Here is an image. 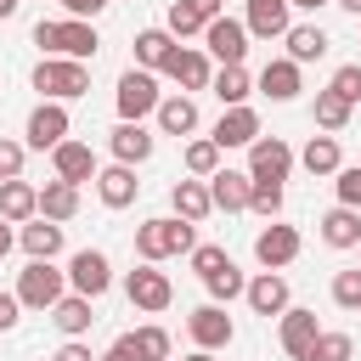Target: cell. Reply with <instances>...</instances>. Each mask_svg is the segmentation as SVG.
Listing matches in <instances>:
<instances>
[{"label": "cell", "mask_w": 361, "mask_h": 361, "mask_svg": "<svg viewBox=\"0 0 361 361\" xmlns=\"http://www.w3.org/2000/svg\"><path fill=\"white\" fill-rule=\"evenodd\" d=\"M169 209H175L186 226L209 220V214H214V203H209V180H175V186H169Z\"/></svg>", "instance_id": "cb8c5ba5"}, {"label": "cell", "mask_w": 361, "mask_h": 361, "mask_svg": "<svg viewBox=\"0 0 361 361\" xmlns=\"http://www.w3.org/2000/svg\"><path fill=\"white\" fill-rule=\"evenodd\" d=\"M209 90L220 96V107H248V90H254V79H248V68H220V73L209 79Z\"/></svg>", "instance_id": "d6a6232c"}, {"label": "cell", "mask_w": 361, "mask_h": 361, "mask_svg": "<svg viewBox=\"0 0 361 361\" xmlns=\"http://www.w3.org/2000/svg\"><path fill=\"white\" fill-rule=\"evenodd\" d=\"M288 6H299V11H316V6H333V0H288Z\"/></svg>", "instance_id": "f5cc1de1"}, {"label": "cell", "mask_w": 361, "mask_h": 361, "mask_svg": "<svg viewBox=\"0 0 361 361\" xmlns=\"http://www.w3.org/2000/svg\"><path fill=\"white\" fill-rule=\"evenodd\" d=\"M299 248H305L299 226H282V220H271V226L254 237V259H259L265 271H282V265H293V259H299Z\"/></svg>", "instance_id": "9c48e42d"}, {"label": "cell", "mask_w": 361, "mask_h": 361, "mask_svg": "<svg viewBox=\"0 0 361 361\" xmlns=\"http://www.w3.org/2000/svg\"><path fill=\"white\" fill-rule=\"evenodd\" d=\"M34 45L45 51V56H68V62H85V56H96V23H79V17H68V23H34Z\"/></svg>", "instance_id": "7a4b0ae2"}, {"label": "cell", "mask_w": 361, "mask_h": 361, "mask_svg": "<svg viewBox=\"0 0 361 361\" xmlns=\"http://www.w3.org/2000/svg\"><path fill=\"white\" fill-rule=\"evenodd\" d=\"M243 28H248V39H282L293 28V6L288 0H248Z\"/></svg>", "instance_id": "9a60e30c"}, {"label": "cell", "mask_w": 361, "mask_h": 361, "mask_svg": "<svg viewBox=\"0 0 361 361\" xmlns=\"http://www.w3.org/2000/svg\"><path fill=\"white\" fill-rule=\"evenodd\" d=\"M327 90L338 96V102H361V62H344V68H333V79H327Z\"/></svg>", "instance_id": "60d3db41"}, {"label": "cell", "mask_w": 361, "mask_h": 361, "mask_svg": "<svg viewBox=\"0 0 361 361\" xmlns=\"http://www.w3.org/2000/svg\"><path fill=\"white\" fill-rule=\"evenodd\" d=\"M248 175H254V180H288V175H293V147H288L282 135H259V141L248 147Z\"/></svg>", "instance_id": "8fae6325"}, {"label": "cell", "mask_w": 361, "mask_h": 361, "mask_svg": "<svg viewBox=\"0 0 361 361\" xmlns=\"http://www.w3.org/2000/svg\"><path fill=\"white\" fill-rule=\"evenodd\" d=\"M299 164H305L310 175H338V169H344L338 135H310V141H305V152H299Z\"/></svg>", "instance_id": "1f68e13d"}, {"label": "cell", "mask_w": 361, "mask_h": 361, "mask_svg": "<svg viewBox=\"0 0 361 361\" xmlns=\"http://www.w3.org/2000/svg\"><path fill=\"white\" fill-rule=\"evenodd\" d=\"M51 361H96V355H90V344H79V338H62V350H56Z\"/></svg>", "instance_id": "7dc6e473"}, {"label": "cell", "mask_w": 361, "mask_h": 361, "mask_svg": "<svg viewBox=\"0 0 361 361\" xmlns=\"http://www.w3.org/2000/svg\"><path fill=\"white\" fill-rule=\"evenodd\" d=\"M271 102H293L299 90H305V79H299V62H288V56H271L265 68H259V79H254Z\"/></svg>", "instance_id": "7402d4cb"}, {"label": "cell", "mask_w": 361, "mask_h": 361, "mask_svg": "<svg viewBox=\"0 0 361 361\" xmlns=\"http://www.w3.org/2000/svg\"><path fill=\"white\" fill-rule=\"evenodd\" d=\"M124 293H130V305H135V310H147V316L169 310V299H175V288H169V276H164L158 265L130 271V276H124Z\"/></svg>", "instance_id": "30bf717a"}, {"label": "cell", "mask_w": 361, "mask_h": 361, "mask_svg": "<svg viewBox=\"0 0 361 361\" xmlns=\"http://www.w3.org/2000/svg\"><path fill=\"white\" fill-rule=\"evenodd\" d=\"M310 361H355V344H350V333H316V344H310Z\"/></svg>", "instance_id": "74e56055"}, {"label": "cell", "mask_w": 361, "mask_h": 361, "mask_svg": "<svg viewBox=\"0 0 361 361\" xmlns=\"http://www.w3.org/2000/svg\"><path fill=\"white\" fill-rule=\"evenodd\" d=\"M203 288H209V305H231V299H243V288H248V282H243V271H237V265H226V271H214Z\"/></svg>", "instance_id": "8d00e7d4"}, {"label": "cell", "mask_w": 361, "mask_h": 361, "mask_svg": "<svg viewBox=\"0 0 361 361\" xmlns=\"http://www.w3.org/2000/svg\"><path fill=\"white\" fill-rule=\"evenodd\" d=\"M34 90L45 96V102H73V96H85L90 90V73H85V62H68V56H45L39 68H34Z\"/></svg>", "instance_id": "277c9868"}, {"label": "cell", "mask_w": 361, "mask_h": 361, "mask_svg": "<svg viewBox=\"0 0 361 361\" xmlns=\"http://www.w3.org/2000/svg\"><path fill=\"white\" fill-rule=\"evenodd\" d=\"M17 305H28V310H51L62 293H68V271H56L51 259H28L23 271H17Z\"/></svg>", "instance_id": "3957f363"}, {"label": "cell", "mask_w": 361, "mask_h": 361, "mask_svg": "<svg viewBox=\"0 0 361 361\" xmlns=\"http://www.w3.org/2000/svg\"><path fill=\"white\" fill-rule=\"evenodd\" d=\"M282 45H288V62H299V68H305V62H322L333 39H327L316 23H293V28L282 34Z\"/></svg>", "instance_id": "d4e9b609"}, {"label": "cell", "mask_w": 361, "mask_h": 361, "mask_svg": "<svg viewBox=\"0 0 361 361\" xmlns=\"http://www.w3.org/2000/svg\"><path fill=\"white\" fill-rule=\"evenodd\" d=\"M23 158H28V147L0 135V180H23Z\"/></svg>", "instance_id": "ee69618b"}, {"label": "cell", "mask_w": 361, "mask_h": 361, "mask_svg": "<svg viewBox=\"0 0 361 361\" xmlns=\"http://www.w3.org/2000/svg\"><path fill=\"white\" fill-rule=\"evenodd\" d=\"M282 327H276V338H282V355L288 361H310V344H316V310H299V305H288L282 316H276Z\"/></svg>", "instance_id": "4fadbf2b"}, {"label": "cell", "mask_w": 361, "mask_h": 361, "mask_svg": "<svg viewBox=\"0 0 361 361\" xmlns=\"http://www.w3.org/2000/svg\"><path fill=\"white\" fill-rule=\"evenodd\" d=\"M164 28H169V34H175V45H180V39L203 34V17H197L186 0H169V17H164Z\"/></svg>", "instance_id": "f35d334b"}, {"label": "cell", "mask_w": 361, "mask_h": 361, "mask_svg": "<svg viewBox=\"0 0 361 361\" xmlns=\"http://www.w3.org/2000/svg\"><path fill=\"white\" fill-rule=\"evenodd\" d=\"M197 248V231L180 220V214H152L135 226V254L141 265H158V259H175V254H192Z\"/></svg>", "instance_id": "6da1fadb"}, {"label": "cell", "mask_w": 361, "mask_h": 361, "mask_svg": "<svg viewBox=\"0 0 361 361\" xmlns=\"http://www.w3.org/2000/svg\"><path fill=\"white\" fill-rule=\"evenodd\" d=\"M51 169H56V180H68V186H85V180H96V152L85 147V141H62L56 152H51Z\"/></svg>", "instance_id": "ac0fdd59"}, {"label": "cell", "mask_w": 361, "mask_h": 361, "mask_svg": "<svg viewBox=\"0 0 361 361\" xmlns=\"http://www.w3.org/2000/svg\"><path fill=\"white\" fill-rule=\"evenodd\" d=\"M169 51H175V34L169 28H141L135 34V68H147V73H164Z\"/></svg>", "instance_id": "f1b7e54d"}, {"label": "cell", "mask_w": 361, "mask_h": 361, "mask_svg": "<svg viewBox=\"0 0 361 361\" xmlns=\"http://www.w3.org/2000/svg\"><path fill=\"white\" fill-rule=\"evenodd\" d=\"M130 344H135V355H141V361H169V333H164L158 322L135 327V333H130Z\"/></svg>", "instance_id": "d590c367"}, {"label": "cell", "mask_w": 361, "mask_h": 361, "mask_svg": "<svg viewBox=\"0 0 361 361\" xmlns=\"http://www.w3.org/2000/svg\"><path fill=\"white\" fill-rule=\"evenodd\" d=\"M164 79H175L180 90H209L214 68H209V56H203L197 45H175V51H169V62H164Z\"/></svg>", "instance_id": "2e32d148"}, {"label": "cell", "mask_w": 361, "mask_h": 361, "mask_svg": "<svg viewBox=\"0 0 361 361\" xmlns=\"http://www.w3.org/2000/svg\"><path fill=\"white\" fill-rule=\"evenodd\" d=\"M203 56H214L220 68H243V56H248V28H243V17H214V23H203Z\"/></svg>", "instance_id": "8992f818"}, {"label": "cell", "mask_w": 361, "mask_h": 361, "mask_svg": "<svg viewBox=\"0 0 361 361\" xmlns=\"http://www.w3.org/2000/svg\"><path fill=\"white\" fill-rule=\"evenodd\" d=\"M17 310H23V305H17V293H6V288H0V333H11V327H17Z\"/></svg>", "instance_id": "c3c4849f"}, {"label": "cell", "mask_w": 361, "mask_h": 361, "mask_svg": "<svg viewBox=\"0 0 361 361\" xmlns=\"http://www.w3.org/2000/svg\"><path fill=\"white\" fill-rule=\"evenodd\" d=\"M107 147H113V158L118 164H147L152 158V147H158V135L147 130V124H113V135H107Z\"/></svg>", "instance_id": "ffe728a7"}, {"label": "cell", "mask_w": 361, "mask_h": 361, "mask_svg": "<svg viewBox=\"0 0 361 361\" xmlns=\"http://www.w3.org/2000/svg\"><path fill=\"white\" fill-rule=\"evenodd\" d=\"M248 186H254L248 169H214L209 175V203L226 209V214H243L248 209Z\"/></svg>", "instance_id": "d6986e66"}, {"label": "cell", "mask_w": 361, "mask_h": 361, "mask_svg": "<svg viewBox=\"0 0 361 361\" xmlns=\"http://www.w3.org/2000/svg\"><path fill=\"white\" fill-rule=\"evenodd\" d=\"M226 265H231V254H226L220 243H197V248H192V271H197L203 282H209L214 271H226Z\"/></svg>", "instance_id": "7bdbcfd3"}, {"label": "cell", "mask_w": 361, "mask_h": 361, "mask_svg": "<svg viewBox=\"0 0 361 361\" xmlns=\"http://www.w3.org/2000/svg\"><path fill=\"white\" fill-rule=\"evenodd\" d=\"M62 6H68V17H79V23H90V17H96V11L107 6V0H62Z\"/></svg>", "instance_id": "681fc988"}, {"label": "cell", "mask_w": 361, "mask_h": 361, "mask_svg": "<svg viewBox=\"0 0 361 361\" xmlns=\"http://www.w3.org/2000/svg\"><path fill=\"white\" fill-rule=\"evenodd\" d=\"M79 214V186H68V180H45L39 186V220H73Z\"/></svg>", "instance_id": "4dcf8cb0"}, {"label": "cell", "mask_w": 361, "mask_h": 361, "mask_svg": "<svg viewBox=\"0 0 361 361\" xmlns=\"http://www.w3.org/2000/svg\"><path fill=\"white\" fill-rule=\"evenodd\" d=\"M243 299H248V310L254 316H282L293 299H288V276L282 271H259L248 288H243Z\"/></svg>", "instance_id": "e0dca14e"}, {"label": "cell", "mask_w": 361, "mask_h": 361, "mask_svg": "<svg viewBox=\"0 0 361 361\" xmlns=\"http://www.w3.org/2000/svg\"><path fill=\"white\" fill-rule=\"evenodd\" d=\"M186 333H192V344H197V350H226V344L237 338V327H231L226 305H197V310L186 316Z\"/></svg>", "instance_id": "7c38bea8"}, {"label": "cell", "mask_w": 361, "mask_h": 361, "mask_svg": "<svg viewBox=\"0 0 361 361\" xmlns=\"http://www.w3.org/2000/svg\"><path fill=\"white\" fill-rule=\"evenodd\" d=\"M333 305L338 310H361V265H350V271L333 276Z\"/></svg>", "instance_id": "b9f144b4"}, {"label": "cell", "mask_w": 361, "mask_h": 361, "mask_svg": "<svg viewBox=\"0 0 361 361\" xmlns=\"http://www.w3.org/2000/svg\"><path fill=\"white\" fill-rule=\"evenodd\" d=\"M180 164H186V175H192V180H209V175L220 169V147H214L209 135H197V141H186Z\"/></svg>", "instance_id": "836d02e7"}, {"label": "cell", "mask_w": 361, "mask_h": 361, "mask_svg": "<svg viewBox=\"0 0 361 361\" xmlns=\"http://www.w3.org/2000/svg\"><path fill=\"white\" fill-rule=\"evenodd\" d=\"M350 124V102H338L333 90H316V130L322 135H338Z\"/></svg>", "instance_id": "e575fe53"}, {"label": "cell", "mask_w": 361, "mask_h": 361, "mask_svg": "<svg viewBox=\"0 0 361 361\" xmlns=\"http://www.w3.org/2000/svg\"><path fill=\"white\" fill-rule=\"evenodd\" d=\"M355 248H361V243H355Z\"/></svg>", "instance_id": "6f0895ef"}, {"label": "cell", "mask_w": 361, "mask_h": 361, "mask_svg": "<svg viewBox=\"0 0 361 361\" xmlns=\"http://www.w3.org/2000/svg\"><path fill=\"white\" fill-rule=\"evenodd\" d=\"M209 141H214L220 152H226V147H254V141H259V113H254V107H220Z\"/></svg>", "instance_id": "5bb4252c"}, {"label": "cell", "mask_w": 361, "mask_h": 361, "mask_svg": "<svg viewBox=\"0 0 361 361\" xmlns=\"http://www.w3.org/2000/svg\"><path fill=\"white\" fill-rule=\"evenodd\" d=\"M186 6H192V11L203 17V23H214V17H226V0H186Z\"/></svg>", "instance_id": "f907efd6"}, {"label": "cell", "mask_w": 361, "mask_h": 361, "mask_svg": "<svg viewBox=\"0 0 361 361\" xmlns=\"http://www.w3.org/2000/svg\"><path fill=\"white\" fill-rule=\"evenodd\" d=\"M17 243H23L28 259H56V254H62V226H56V220H28V226L17 231Z\"/></svg>", "instance_id": "4316f807"}, {"label": "cell", "mask_w": 361, "mask_h": 361, "mask_svg": "<svg viewBox=\"0 0 361 361\" xmlns=\"http://www.w3.org/2000/svg\"><path fill=\"white\" fill-rule=\"evenodd\" d=\"M135 192H141V180H135L130 164H107V169H96V197H102L107 209H130Z\"/></svg>", "instance_id": "44dd1931"}, {"label": "cell", "mask_w": 361, "mask_h": 361, "mask_svg": "<svg viewBox=\"0 0 361 361\" xmlns=\"http://www.w3.org/2000/svg\"><path fill=\"white\" fill-rule=\"evenodd\" d=\"M118 124H141L147 113H158V102H164V90H158V73H147V68H130V73H118Z\"/></svg>", "instance_id": "5b68a950"}, {"label": "cell", "mask_w": 361, "mask_h": 361, "mask_svg": "<svg viewBox=\"0 0 361 361\" xmlns=\"http://www.w3.org/2000/svg\"><path fill=\"white\" fill-rule=\"evenodd\" d=\"M333 6H344L350 17H361V0H333Z\"/></svg>", "instance_id": "11a10c76"}, {"label": "cell", "mask_w": 361, "mask_h": 361, "mask_svg": "<svg viewBox=\"0 0 361 361\" xmlns=\"http://www.w3.org/2000/svg\"><path fill=\"white\" fill-rule=\"evenodd\" d=\"M51 322H56V333H62V338H85V333H90V322H96V310H90V299L62 293V299L51 305Z\"/></svg>", "instance_id": "484cf974"}, {"label": "cell", "mask_w": 361, "mask_h": 361, "mask_svg": "<svg viewBox=\"0 0 361 361\" xmlns=\"http://www.w3.org/2000/svg\"><path fill=\"white\" fill-rule=\"evenodd\" d=\"M68 130H73L68 107H62V102H39V107L28 113V124H23V147H34V152H56V147L68 141Z\"/></svg>", "instance_id": "52a82bcc"}, {"label": "cell", "mask_w": 361, "mask_h": 361, "mask_svg": "<svg viewBox=\"0 0 361 361\" xmlns=\"http://www.w3.org/2000/svg\"><path fill=\"white\" fill-rule=\"evenodd\" d=\"M333 186H338V203L344 209H361V164H344Z\"/></svg>", "instance_id": "f6af8a7d"}, {"label": "cell", "mask_w": 361, "mask_h": 361, "mask_svg": "<svg viewBox=\"0 0 361 361\" xmlns=\"http://www.w3.org/2000/svg\"><path fill=\"white\" fill-rule=\"evenodd\" d=\"M152 118H158L164 135H192V130H197V102H192V96H164Z\"/></svg>", "instance_id": "f546056e"}, {"label": "cell", "mask_w": 361, "mask_h": 361, "mask_svg": "<svg viewBox=\"0 0 361 361\" xmlns=\"http://www.w3.org/2000/svg\"><path fill=\"white\" fill-rule=\"evenodd\" d=\"M39 214V186L28 180H0V220L6 226H28Z\"/></svg>", "instance_id": "603a6c76"}, {"label": "cell", "mask_w": 361, "mask_h": 361, "mask_svg": "<svg viewBox=\"0 0 361 361\" xmlns=\"http://www.w3.org/2000/svg\"><path fill=\"white\" fill-rule=\"evenodd\" d=\"M96 361H141V355H135V344H130V333H124V338H113L107 355H96Z\"/></svg>", "instance_id": "bcb514c9"}, {"label": "cell", "mask_w": 361, "mask_h": 361, "mask_svg": "<svg viewBox=\"0 0 361 361\" xmlns=\"http://www.w3.org/2000/svg\"><path fill=\"white\" fill-rule=\"evenodd\" d=\"M322 243L327 248H355L361 243V209H344V203L327 209L322 214Z\"/></svg>", "instance_id": "83f0119b"}, {"label": "cell", "mask_w": 361, "mask_h": 361, "mask_svg": "<svg viewBox=\"0 0 361 361\" xmlns=\"http://www.w3.org/2000/svg\"><path fill=\"white\" fill-rule=\"evenodd\" d=\"M68 288L79 293V299H102L107 288H113V265H107V254L102 248H79L73 259H68Z\"/></svg>", "instance_id": "ba28073f"}, {"label": "cell", "mask_w": 361, "mask_h": 361, "mask_svg": "<svg viewBox=\"0 0 361 361\" xmlns=\"http://www.w3.org/2000/svg\"><path fill=\"white\" fill-rule=\"evenodd\" d=\"M248 209L265 214V220H276L282 214V180H254L248 186Z\"/></svg>", "instance_id": "ab89813d"}, {"label": "cell", "mask_w": 361, "mask_h": 361, "mask_svg": "<svg viewBox=\"0 0 361 361\" xmlns=\"http://www.w3.org/2000/svg\"><path fill=\"white\" fill-rule=\"evenodd\" d=\"M186 361H214V350H192V355H186Z\"/></svg>", "instance_id": "9f6ffc18"}, {"label": "cell", "mask_w": 361, "mask_h": 361, "mask_svg": "<svg viewBox=\"0 0 361 361\" xmlns=\"http://www.w3.org/2000/svg\"><path fill=\"white\" fill-rule=\"evenodd\" d=\"M17 6H23V0H0V17H17Z\"/></svg>", "instance_id": "db71d44e"}, {"label": "cell", "mask_w": 361, "mask_h": 361, "mask_svg": "<svg viewBox=\"0 0 361 361\" xmlns=\"http://www.w3.org/2000/svg\"><path fill=\"white\" fill-rule=\"evenodd\" d=\"M11 243H17V237H11V226H6V220H0V259H6V254H11Z\"/></svg>", "instance_id": "816d5d0a"}]
</instances>
